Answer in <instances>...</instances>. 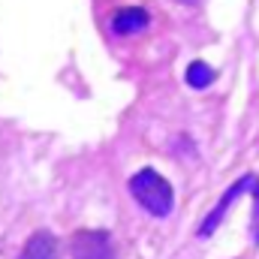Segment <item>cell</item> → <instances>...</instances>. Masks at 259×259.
Segmentation results:
<instances>
[{"mask_svg": "<svg viewBox=\"0 0 259 259\" xmlns=\"http://www.w3.org/2000/svg\"><path fill=\"white\" fill-rule=\"evenodd\" d=\"M253 241L259 244V187H253Z\"/></svg>", "mask_w": 259, "mask_h": 259, "instance_id": "7", "label": "cell"}, {"mask_svg": "<svg viewBox=\"0 0 259 259\" xmlns=\"http://www.w3.org/2000/svg\"><path fill=\"white\" fill-rule=\"evenodd\" d=\"M151 24V12L142 9V6H121L115 9L112 15V30L121 33V36H130V33H139Z\"/></svg>", "mask_w": 259, "mask_h": 259, "instance_id": "4", "label": "cell"}, {"mask_svg": "<svg viewBox=\"0 0 259 259\" xmlns=\"http://www.w3.org/2000/svg\"><path fill=\"white\" fill-rule=\"evenodd\" d=\"M72 259H115L109 232H75Z\"/></svg>", "mask_w": 259, "mask_h": 259, "instance_id": "2", "label": "cell"}, {"mask_svg": "<svg viewBox=\"0 0 259 259\" xmlns=\"http://www.w3.org/2000/svg\"><path fill=\"white\" fill-rule=\"evenodd\" d=\"M214 78H217V72L205 64V61H193V64L187 66V84H190V88H199V91H202V88H208Z\"/></svg>", "mask_w": 259, "mask_h": 259, "instance_id": "6", "label": "cell"}, {"mask_svg": "<svg viewBox=\"0 0 259 259\" xmlns=\"http://www.w3.org/2000/svg\"><path fill=\"white\" fill-rule=\"evenodd\" d=\"M58 256H61L58 238H55L52 232L39 229V232H33V235L24 241V250H21L18 259H58Z\"/></svg>", "mask_w": 259, "mask_h": 259, "instance_id": "5", "label": "cell"}, {"mask_svg": "<svg viewBox=\"0 0 259 259\" xmlns=\"http://www.w3.org/2000/svg\"><path fill=\"white\" fill-rule=\"evenodd\" d=\"M253 184H256V178H253V175H244L241 181H235V184H232V187H229L226 193L220 196V202L214 205V211H211V214H208V217L202 220V226H199V235H202V238H208V235H214V229H217V226H220V220L226 217V211H229V205H232V202H235L238 196L244 193L247 187H253Z\"/></svg>", "mask_w": 259, "mask_h": 259, "instance_id": "3", "label": "cell"}, {"mask_svg": "<svg viewBox=\"0 0 259 259\" xmlns=\"http://www.w3.org/2000/svg\"><path fill=\"white\" fill-rule=\"evenodd\" d=\"M130 193L136 196V202H139L148 214H154V217H166V214L172 211V205H175L172 184H169L160 172H154V169L136 172V175L130 178Z\"/></svg>", "mask_w": 259, "mask_h": 259, "instance_id": "1", "label": "cell"}, {"mask_svg": "<svg viewBox=\"0 0 259 259\" xmlns=\"http://www.w3.org/2000/svg\"><path fill=\"white\" fill-rule=\"evenodd\" d=\"M178 3H187V6H196V3H199V0H178Z\"/></svg>", "mask_w": 259, "mask_h": 259, "instance_id": "8", "label": "cell"}]
</instances>
